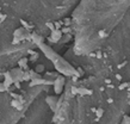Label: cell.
I'll use <instances>...</instances> for the list:
<instances>
[{
  "label": "cell",
  "mask_w": 130,
  "mask_h": 124,
  "mask_svg": "<svg viewBox=\"0 0 130 124\" xmlns=\"http://www.w3.org/2000/svg\"><path fill=\"white\" fill-rule=\"evenodd\" d=\"M53 84H54L55 93L56 94H60V93L62 92V89H63V86H65V79H63L62 76H59Z\"/></svg>",
  "instance_id": "cell-2"
},
{
  "label": "cell",
  "mask_w": 130,
  "mask_h": 124,
  "mask_svg": "<svg viewBox=\"0 0 130 124\" xmlns=\"http://www.w3.org/2000/svg\"><path fill=\"white\" fill-rule=\"evenodd\" d=\"M46 25H47V27H48L50 31H54V30L56 29V27H55V24H54V23H51V22H48Z\"/></svg>",
  "instance_id": "cell-14"
},
{
  "label": "cell",
  "mask_w": 130,
  "mask_h": 124,
  "mask_svg": "<svg viewBox=\"0 0 130 124\" xmlns=\"http://www.w3.org/2000/svg\"><path fill=\"white\" fill-rule=\"evenodd\" d=\"M47 103L50 105V107L54 110V107H55V103H56V100H55V98H53V97H48L47 98Z\"/></svg>",
  "instance_id": "cell-10"
},
{
  "label": "cell",
  "mask_w": 130,
  "mask_h": 124,
  "mask_svg": "<svg viewBox=\"0 0 130 124\" xmlns=\"http://www.w3.org/2000/svg\"><path fill=\"white\" fill-rule=\"evenodd\" d=\"M97 56H98V57H102V54H100L99 51H98V53H97Z\"/></svg>",
  "instance_id": "cell-30"
},
{
  "label": "cell",
  "mask_w": 130,
  "mask_h": 124,
  "mask_svg": "<svg viewBox=\"0 0 130 124\" xmlns=\"http://www.w3.org/2000/svg\"><path fill=\"white\" fill-rule=\"evenodd\" d=\"M28 61H29V59H26V57H23V59H20L18 61V66L20 67V68H26V64H28Z\"/></svg>",
  "instance_id": "cell-7"
},
{
  "label": "cell",
  "mask_w": 130,
  "mask_h": 124,
  "mask_svg": "<svg viewBox=\"0 0 130 124\" xmlns=\"http://www.w3.org/2000/svg\"><path fill=\"white\" fill-rule=\"evenodd\" d=\"M4 75H5V81H4V84L6 85V87H10L12 84H14V80H13V76H12V74H11V71L6 72Z\"/></svg>",
  "instance_id": "cell-5"
},
{
  "label": "cell",
  "mask_w": 130,
  "mask_h": 124,
  "mask_svg": "<svg viewBox=\"0 0 130 124\" xmlns=\"http://www.w3.org/2000/svg\"><path fill=\"white\" fill-rule=\"evenodd\" d=\"M63 25H66V26L71 25V18H65L63 19Z\"/></svg>",
  "instance_id": "cell-21"
},
{
  "label": "cell",
  "mask_w": 130,
  "mask_h": 124,
  "mask_svg": "<svg viewBox=\"0 0 130 124\" xmlns=\"http://www.w3.org/2000/svg\"><path fill=\"white\" fill-rule=\"evenodd\" d=\"M30 75H31V80H34V79H38V78H42V76H41V74H39V73H38L37 71H36V69H35V71H32V69H30Z\"/></svg>",
  "instance_id": "cell-8"
},
{
  "label": "cell",
  "mask_w": 130,
  "mask_h": 124,
  "mask_svg": "<svg viewBox=\"0 0 130 124\" xmlns=\"http://www.w3.org/2000/svg\"><path fill=\"white\" fill-rule=\"evenodd\" d=\"M62 35H63V32L61 31V29H55L54 31H51V35H50L49 41L53 42V43H57L62 38Z\"/></svg>",
  "instance_id": "cell-3"
},
{
  "label": "cell",
  "mask_w": 130,
  "mask_h": 124,
  "mask_svg": "<svg viewBox=\"0 0 130 124\" xmlns=\"http://www.w3.org/2000/svg\"><path fill=\"white\" fill-rule=\"evenodd\" d=\"M23 68H13L11 69V74L13 76L14 81H23V75H24V71H22Z\"/></svg>",
  "instance_id": "cell-4"
},
{
  "label": "cell",
  "mask_w": 130,
  "mask_h": 124,
  "mask_svg": "<svg viewBox=\"0 0 130 124\" xmlns=\"http://www.w3.org/2000/svg\"><path fill=\"white\" fill-rule=\"evenodd\" d=\"M103 113H104V110H103V109H97V110H95V116H97V118H102Z\"/></svg>",
  "instance_id": "cell-17"
},
{
  "label": "cell",
  "mask_w": 130,
  "mask_h": 124,
  "mask_svg": "<svg viewBox=\"0 0 130 124\" xmlns=\"http://www.w3.org/2000/svg\"><path fill=\"white\" fill-rule=\"evenodd\" d=\"M20 23H22V24H23V26L25 27V29H26V30H30V29H31V25H29L28 24V22H25V20H23V19H20Z\"/></svg>",
  "instance_id": "cell-18"
},
{
  "label": "cell",
  "mask_w": 130,
  "mask_h": 124,
  "mask_svg": "<svg viewBox=\"0 0 130 124\" xmlns=\"http://www.w3.org/2000/svg\"><path fill=\"white\" fill-rule=\"evenodd\" d=\"M116 79H118L119 81L122 80V75H119V74H116Z\"/></svg>",
  "instance_id": "cell-29"
},
{
  "label": "cell",
  "mask_w": 130,
  "mask_h": 124,
  "mask_svg": "<svg viewBox=\"0 0 130 124\" xmlns=\"http://www.w3.org/2000/svg\"><path fill=\"white\" fill-rule=\"evenodd\" d=\"M61 31L63 32V35H66V34H71V32H72L71 27H69V26H66V25H63V26H62V29H61Z\"/></svg>",
  "instance_id": "cell-12"
},
{
  "label": "cell",
  "mask_w": 130,
  "mask_h": 124,
  "mask_svg": "<svg viewBox=\"0 0 130 124\" xmlns=\"http://www.w3.org/2000/svg\"><path fill=\"white\" fill-rule=\"evenodd\" d=\"M98 35H99V37H106V34H105V31H104V30H100V31H99V32H98Z\"/></svg>",
  "instance_id": "cell-24"
},
{
  "label": "cell",
  "mask_w": 130,
  "mask_h": 124,
  "mask_svg": "<svg viewBox=\"0 0 130 124\" xmlns=\"http://www.w3.org/2000/svg\"><path fill=\"white\" fill-rule=\"evenodd\" d=\"M18 43H20V39H19L18 37H14L13 41H12V44H18Z\"/></svg>",
  "instance_id": "cell-23"
},
{
  "label": "cell",
  "mask_w": 130,
  "mask_h": 124,
  "mask_svg": "<svg viewBox=\"0 0 130 124\" xmlns=\"http://www.w3.org/2000/svg\"><path fill=\"white\" fill-rule=\"evenodd\" d=\"M128 87H130V82H122L118 88L122 91V89H125V88H128Z\"/></svg>",
  "instance_id": "cell-15"
},
{
  "label": "cell",
  "mask_w": 130,
  "mask_h": 124,
  "mask_svg": "<svg viewBox=\"0 0 130 124\" xmlns=\"http://www.w3.org/2000/svg\"><path fill=\"white\" fill-rule=\"evenodd\" d=\"M91 93H92V92L88 91L87 88H79V94H83V96H84V94H91Z\"/></svg>",
  "instance_id": "cell-13"
},
{
  "label": "cell",
  "mask_w": 130,
  "mask_h": 124,
  "mask_svg": "<svg viewBox=\"0 0 130 124\" xmlns=\"http://www.w3.org/2000/svg\"><path fill=\"white\" fill-rule=\"evenodd\" d=\"M13 36H14V37H18L20 41H23V39H30V38H31V35L29 34V30H26L24 26L17 29V30L13 32Z\"/></svg>",
  "instance_id": "cell-1"
},
{
  "label": "cell",
  "mask_w": 130,
  "mask_h": 124,
  "mask_svg": "<svg viewBox=\"0 0 130 124\" xmlns=\"http://www.w3.org/2000/svg\"><path fill=\"white\" fill-rule=\"evenodd\" d=\"M71 39V35L69 34H66L65 37H63V42H67V41H69Z\"/></svg>",
  "instance_id": "cell-25"
},
{
  "label": "cell",
  "mask_w": 130,
  "mask_h": 124,
  "mask_svg": "<svg viewBox=\"0 0 130 124\" xmlns=\"http://www.w3.org/2000/svg\"><path fill=\"white\" fill-rule=\"evenodd\" d=\"M72 93H73V94H78V93H79V88H76V87H72Z\"/></svg>",
  "instance_id": "cell-26"
},
{
  "label": "cell",
  "mask_w": 130,
  "mask_h": 124,
  "mask_svg": "<svg viewBox=\"0 0 130 124\" xmlns=\"http://www.w3.org/2000/svg\"><path fill=\"white\" fill-rule=\"evenodd\" d=\"M38 59V54L37 53H32L31 54V57H30V60L31 61H35V60H37Z\"/></svg>",
  "instance_id": "cell-22"
},
{
  "label": "cell",
  "mask_w": 130,
  "mask_h": 124,
  "mask_svg": "<svg viewBox=\"0 0 130 124\" xmlns=\"http://www.w3.org/2000/svg\"><path fill=\"white\" fill-rule=\"evenodd\" d=\"M22 104H23V101H20L19 99H16V98L11 100V106H13L14 109H17V107H18L19 105H22Z\"/></svg>",
  "instance_id": "cell-9"
},
{
  "label": "cell",
  "mask_w": 130,
  "mask_h": 124,
  "mask_svg": "<svg viewBox=\"0 0 130 124\" xmlns=\"http://www.w3.org/2000/svg\"><path fill=\"white\" fill-rule=\"evenodd\" d=\"M35 69H36V71H37L38 73H42V72H44V71H46V67H44L43 64H37Z\"/></svg>",
  "instance_id": "cell-16"
},
{
  "label": "cell",
  "mask_w": 130,
  "mask_h": 124,
  "mask_svg": "<svg viewBox=\"0 0 130 124\" xmlns=\"http://www.w3.org/2000/svg\"><path fill=\"white\" fill-rule=\"evenodd\" d=\"M23 81H31V75H30V72H29V71L24 72V75H23Z\"/></svg>",
  "instance_id": "cell-11"
},
{
  "label": "cell",
  "mask_w": 130,
  "mask_h": 124,
  "mask_svg": "<svg viewBox=\"0 0 130 124\" xmlns=\"http://www.w3.org/2000/svg\"><path fill=\"white\" fill-rule=\"evenodd\" d=\"M122 123L123 124H130V116H124L123 117V121H122Z\"/></svg>",
  "instance_id": "cell-19"
},
{
  "label": "cell",
  "mask_w": 130,
  "mask_h": 124,
  "mask_svg": "<svg viewBox=\"0 0 130 124\" xmlns=\"http://www.w3.org/2000/svg\"><path fill=\"white\" fill-rule=\"evenodd\" d=\"M43 84H48V81L42 78H38V79H34L30 81V86L34 87V86H37V85H43Z\"/></svg>",
  "instance_id": "cell-6"
},
{
  "label": "cell",
  "mask_w": 130,
  "mask_h": 124,
  "mask_svg": "<svg viewBox=\"0 0 130 124\" xmlns=\"http://www.w3.org/2000/svg\"><path fill=\"white\" fill-rule=\"evenodd\" d=\"M5 86H6V85L2 82V84H1V92H4V91H5Z\"/></svg>",
  "instance_id": "cell-28"
},
{
  "label": "cell",
  "mask_w": 130,
  "mask_h": 124,
  "mask_svg": "<svg viewBox=\"0 0 130 124\" xmlns=\"http://www.w3.org/2000/svg\"><path fill=\"white\" fill-rule=\"evenodd\" d=\"M5 18H6V14H5V13H1V16H0V22L2 23V22L5 20Z\"/></svg>",
  "instance_id": "cell-27"
},
{
  "label": "cell",
  "mask_w": 130,
  "mask_h": 124,
  "mask_svg": "<svg viewBox=\"0 0 130 124\" xmlns=\"http://www.w3.org/2000/svg\"><path fill=\"white\" fill-rule=\"evenodd\" d=\"M54 24H55L56 29H62V26H63V22H55Z\"/></svg>",
  "instance_id": "cell-20"
}]
</instances>
